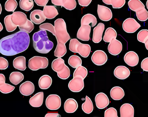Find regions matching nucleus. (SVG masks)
Returning a JSON list of instances; mask_svg holds the SVG:
<instances>
[{
    "label": "nucleus",
    "instance_id": "23",
    "mask_svg": "<svg viewBox=\"0 0 148 117\" xmlns=\"http://www.w3.org/2000/svg\"><path fill=\"white\" fill-rule=\"evenodd\" d=\"M134 109L132 105L125 103L120 108V116L121 117H134Z\"/></svg>",
    "mask_w": 148,
    "mask_h": 117
},
{
    "label": "nucleus",
    "instance_id": "29",
    "mask_svg": "<svg viewBox=\"0 0 148 117\" xmlns=\"http://www.w3.org/2000/svg\"><path fill=\"white\" fill-rule=\"evenodd\" d=\"M97 23L96 17L90 14L84 15L81 19V24L82 25H90L91 27H94Z\"/></svg>",
    "mask_w": 148,
    "mask_h": 117
},
{
    "label": "nucleus",
    "instance_id": "34",
    "mask_svg": "<svg viewBox=\"0 0 148 117\" xmlns=\"http://www.w3.org/2000/svg\"><path fill=\"white\" fill-rule=\"evenodd\" d=\"M128 4L130 9L135 12L145 8V5L140 0H130Z\"/></svg>",
    "mask_w": 148,
    "mask_h": 117
},
{
    "label": "nucleus",
    "instance_id": "4",
    "mask_svg": "<svg viewBox=\"0 0 148 117\" xmlns=\"http://www.w3.org/2000/svg\"><path fill=\"white\" fill-rule=\"evenodd\" d=\"M52 68L53 70L57 72L58 76L61 79L65 80L70 77V69L65 64L64 59L61 58H56L53 61Z\"/></svg>",
    "mask_w": 148,
    "mask_h": 117
},
{
    "label": "nucleus",
    "instance_id": "10",
    "mask_svg": "<svg viewBox=\"0 0 148 117\" xmlns=\"http://www.w3.org/2000/svg\"><path fill=\"white\" fill-rule=\"evenodd\" d=\"M97 12L100 20L103 21H108L113 17L111 10L106 6L98 4Z\"/></svg>",
    "mask_w": 148,
    "mask_h": 117
},
{
    "label": "nucleus",
    "instance_id": "44",
    "mask_svg": "<svg viewBox=\"0 0 148 117\" xmlns=\"http://www.w3.org/2000/svg\"><path fill=\"white\" fill-rule=\"evenodd\" d=\"M40 29L46 30L51 32L54 36L55 35L54 26L50 23H44L41 24L39 27Z\"/></svg>",
    "mask_w": 148,
    "mask_h": 117
},
{
    "label": "nucleus",
    "instance_id": "25",
    "mask_svg": "<svg viewBox=\"0 0 148 117\" xmlns=\"http://www.w3.org/2000/svg\"><path fill=\"white\" fill-rule=\"evenodd\" d=\"M64 110L66 113H74L78 108V104L73 98H69L66 100L64 103Z\"/></svg>",
    "mask_w": 148,
    "mask_h": 117
},
{
    "label": "nucleus",
    "instance_id": "35",
    "mask_svg": "<svg viewBox=\"0 0 148 117\" xmlns=\"http://www.w3.org/2000/svg\"><path fill=\"white\" fill-rule=\"evenodd\" d=\"M4 23L6 30L8 32H13L17 28V26L15 25L12 21L11 14L5 17L4 19Z\"/></svg>",
    "mask_w": 148,
    "mask_h": 117
},
{
    "label": "nucleus",
    "instance_id": "51",
    "mask_svg": "<svg viewBox=\"0 0 148 117\" xmlns=\"http://www.w3.org/2000/svg\"><path fill=\"white\" fill-rule=\"evenodd\" d=\"M145 46L146 49L148 50V39L147 40V41H146V42H145Z\"/></svg>",
    "mask_w": 148,
    "mask_h": 117
},
{
    "label": "nucleus",
    "instance_id": "31",
    "mask_svg": "<svg viewBox=\"0 0 148 117\" xmlns=\"http://www.w3.org/2000/svg\"><path fill=\"white\" fill-rule=\"evenodd\" d=\"M24 75L19 72H13L10 73L9 80L10 83L14 85H17L24 79Z\"/></svg>",
    "mask_w": 148,
    "mask_h": 117
},
{
    "label": "nucleus",
    "instance_id": "53",
    "mask_svg": "<svg viewBox=\"0 0 148 117\" xmlns=\"http://www.w3.org/2000/svg\"><path fill=\"white\" fill-rule=\"evenodd\" d=\"M2 12V7L1 5V3H0V14H1V13Z\"/></svg>",
    "mask_w": 148,
    "mask_h": 117
},
{
    "label": "nucleus",
    "instance_id": "33",
    "mask_svg": "<svg viewBox=\"0 0 148 117\" xmlns=\"http://www.w3.org/2000/svg\"><path fill=\"white\" fill-rule=\"evenodd\" d=\"M82 109L83 111L87 114H90L94 110V105L91 99L89 97L86 96L85 101L82 105Z\"/></svg>",
    "mask_w": 148,
    "mask_h": 117
},
{
    "label": "nucleus",
    "instance_id": "8",
    "mask_svg": "<svg viewBox=\"0 0 148 117\" xmlns=\"http://www.w3.org/2000/svg\"><path fill=\"white\" fill-rule=\"evenodd\" d=\"M84 79L80 76H74L73 78L69 82L68 87L69 89L74 92H78L82 90L84 88Z\"/></svg>",
    "mask_w": 148,
    "mask_h": 117
},
{
    "label": "nucleus",
    "instance_id": "41",
    "mask_svg": "<svg viewBox=\"0 0 148 117\" xmlns=\"http://www.w3.org/2000/svg\"><path fill=\"white\" fill-rule=\"evenodd\" d=\"M88 74L87 69L82 65L76 68L73 73V77L76 76H80L83 78L84 79L87 77Z\"/></svg>",
    "mask_w": 148,
    "mask_h": 117
},
{
    "label": "nucleus",
    "instance_id": "26",
    "mask_svg": "<svg viewBox=\"0 0 148 117\" xmlns=\"http://www.w3.org/2000/svg\"><path fill=\"white\" fill-rule=\"evenodd\" d=\"M43 13L45 17L47 19H53L55 18L59 12L55 7L51 5H46L43 8Z\"/></svg>",
    "mask_w": 148,
    "mask_h": 117
},
{
    "label": "nucleus",
    "instance_id": "24",
    "mask_svg": "<svg viewBox=\"0 0 148 117\" xmlns=\"http://www.w3.org/2000/svg\"><path fill=\"white\" fill-rule=\"evenodd\" d=\"M6 78L3 74H0V92L3 94H8L14 90L15 87L5 83Z\"/></svg>",
    "mask_w": 148,
    "mask_h": 117
},
{
    "label": "nucleus",
    "instance_id": "32",
    "mask_svg": "<svg viewBox=\"0 0 148 117\" xmlns=\"http://www.w3.org/2000/svg\"><path fill=\"white\" fill-rule=\"evenodd\" d=\"M117 35L115 30L112 28H108L103 36V41L106 43H110L113 39H116Z\"/></svg>",
    "mask_w": 148,
    "mask_h": 117
},
{
    "label": "nucleus",
    "instance_id": "54",
    "mask_svg": "<svg viewBox=\"0 0 148 117\" xmlns=\"http://www.w3.org/2000/svg\"><path fill=\"white\" fill-rule=\"evenodd\" d=\"M146 6H147V8L148 10V0L147 1V3H146Z\"/></svg>",
    "mask_w": 148,
    "mask_h": 117
},
{
    "label": "nucleus",
    "instance_id": "36",
    "mask_svg": "<svg viewBox=\"0 0 148 117\" xmlns=\"http://www.w3.org/2000/svg\"><path fill=\"white\" fill-rule=\"evenodd\" d=\"M20 8L24 11H29L34 6L33 0H20L19 2Z\"/></svg>",
    "mask_w": 148,
    "mask_h": 117
},
{
    "label": "nucleus",
    "instance_id": "13",
    "mask_svg": "<svg viewBox=\"0 0 148 117\" xmlns=\"http://www.w3.org/2000/svg\"><path fill=\"white\" fill-rule=\"evenodd\" d=\"M28 19L25 13L21 11L13 12L11 14V20L16 26L20 27L26 23Z\"/></svg>",
    "mask_w": 148,
    "mask_h": 117
},
{
    "label": "nucleus",
    "instance_id": "6",
    "mask_svg": "<svg viewBox=\"0 0 148 117\" xmlns=\"http://www.w3.org/2000/svg\"><path fill=\"white\" fill-rule=\"evenodd\" d=\"M49 65V60L47 57L35 56L28 61V67L32 71L47 68Z\"/></svg>",
    "mask_w": 148,
    "mask_h": 117
},
{
    "label": "nucleus",
    "instance_id": "22",
    "mask_svg": "<svg viewBox=\"0 0 148 117\" xmlns=\"http://www.w3.org/2000/svg\"><path fill=\"white\" fill-rule=\"evenodd\" d=\"M44 100V93L42 92H38L31 98L29 100V103L31 106L39 108L42 105Z\"/></svg>",
    "mask_w": 148,
    "mask_h": 117
},
{
    "label": "nucleus",
    "instance_id": "42",
    "mask_svg": "<svg viewBox=\"0 0 148 117\" xmlns=\"http://www.w3.org/2000/svg\"><path fill=\"white\" fill-rule=\"evenodd\" d=\"M126 3V0H108L107 5H111L113 8H122Z\"/></svg>",
    "mask_w": 148,
    "mask_h": 117
},
{
    "label": "nucleus",
    "instance_id": "45",
    "mask_svg": "<svg viewBox=\"0 0 148 117\" xmlns=\"http://www.w3.org/2000/svg\"><path fill=\"white\" fill-rule=\"evenodd\" d=\"M105 117H118L116 110L114 108H110L107 109L104 112Z\"/></svg>",
    "mask_w": 148,
    "mask_h": 117
},
{
    "label": "nucleus",
    "instance_id": "46",
    "mask_svg": "<svg viewBox=\"0 0 148 117\" xmlns=\"http://www.w3.org/2000/svg\"><path fill=\"white\" fill-rule=\"evenodd\" d=\"M8 62L6 58L0 57V70H6L8 67Z\"/></svg>",
    "mask_w": 148,
    "mask_h": 117
},
{
    "label": "nucleus",
    "instance_id": "20",
    "mask_svg": "<svg viewBox=\"0 0 148 117\" xmlns=\"http://www.w3.org/2000/svg\"><path fill=\"white\" fill-rule=\"evenodd\" d=\"M46 19L43 11L40 10H35L30 13V21L35 24H40L45 21Z\"/></svg>",
    "mask_w": 148,
    "mask_h": 117
},
{
    "label": "nucleus",
    "instance_id": "1",
    "mask_svg": "<svg viewBox=\"0 0 148 117\" xmlns=\"http://www.w3.org/2000/svg\"><path fill=\"white\" fill-rule=\"evenodd\" d=\"M29 43L28 34L20 30L0 40V53L6 56L16 55L26 51Z\"/></svg>",
    "mask_w": 148,
    "mask_h": 117
},
{
    "label": "nucleus",
    "instance_id": "12",
    "mask_svg": "<svg viewBox=\"0 0 148 117\" xmlns=\"http://www.w3.org/2000/svg\"><path fill=\"white\" fill-rule=\"evenodd\" d=\"M91 28L90 25H81L77 34V39L84 41H89Z\"/></svg>",
    "mask_w": 148,
    "mask_h": 117
},
{
    "label": "nucleus",
    "instance_id": "16",
    "mask_svg": "<svg viewBox=\"0 0 148 117\" xmlns=\"http://www.w3.org/2000/svg\"><path fill=\"white\" fill-rule=\"evenodd\" d=\"M124 62L131 67H134L138 65L139 57L138 54L134 51H129L125 54L124 56Z\"/></svg>",
    "mask_w": 148,
    "mask_h": 117
},
{
    "label": "nucleus",
    "instance_id": "39",
    "mask_svg": "<svg viewBox=\"0 0 148 117\" xmlns=\"http://www.w3.org/2000/svg\"><path fill=\"white\" fill-rule=\"evenodd\" d=\"M18 3L16 0H8L5 2V9L8 12H13L15 10Z\"/></svg>",
    "mask_w": 148,
    "mask_h": 117
},
{
    "label": "nucleus",
    "instance_id": "30",
    "mask_svg": "<svg viewBox=\"0 0 148 117\" xmlns=\"http://www.w3.org/2000/svg\"><path fill=\"white\" fill-rule=\"evenodd\" d=\"M13 66L19 70H25L27 68L26 58L23 56H20L15 58L13 61Z\"/></svg>",
    "mask_w": 148,
    "mask_h": 117
},
{
    "label": "nucleus",
    "instance_id": "9",
    "mask_svg": "<svg viewBox=\"0 0 148 117\" xmlns=\"http://www.w3.org/2000/svg\"><path fill=\"white\" fill-rule=\"evenodd\" d=\"M141 27L135 19L128 18L126 19L123 23V28L126 33H134L136 32Z\"/></svg>",
    "mask_w": 148,
    "mask_h": 117
},
{
    "label": "nucleus",
    "instance_id": "48",
    "mask_svg": "<svg viewBox=\"0 0 148 117\" xmlns=\"http://www.w3.org/2000/svg\"><path fill=\"white\" fill-rule=\"evenodd\" d=\"M77 1L79 5L84 7L88 6L92 1V0H77Z\"/></svg>",
    "mask_w": 148,
    "mask_h": 117
},
{
    "label": "nucleus",
    "instance_id": "28",
    "mask_svg": "<svg viewBox=\"0 0 148 117\" xmlns=\"http://www.w3.org/2000/svg\"><path fill=\"white\" fill-rule=\"evenodd\" d=\"M52 78L47 75L42 76L39 80V87L42 89H49L52 85Z\"/></svg>",
    "mask_w": 148,
    "mask_h": 117
},
{
    "label": "nucleus",
    "instance_id": "11",
    "mask_svg": "<svg viewBox=\"0 0 148 117\" xmlns=\"http://www.w3.org/2000/svg\"><path fill=\"white\" fill-rule=\"evenodd\" d=\"M92 62L97 65H102L105 64L108 61L107 54L101 50H96L93 53L91 56Z\"/></svg>",
    "mask_w": 148,
    "mask_h": 117
},
{
    "label": "nucleus",
    "instance_id": "50",
    "mask_svg": "<svg viewBox=\"0 0 148 117\" xmlns=\"http://www.w3.org/2000/svg\"><path fill=\"white\" fill-rule=\"evenodd\" d=\"M45 117H61V116L60 114L57 113H48L47 114H46Z\"/></svg>",
    "mask_w": 148,
    "mask_h": 117
},
{
    "label": "nucleus",
    "instance_id": "15",
    "mask_svg": "<svg viewBox=\"0 0 148 117\" xmlns=\"http://www.w3.org/2000/svg\"><path fill=\"white\" fill-rule=\"evenodd\" d=\"M123 45L121 42L116 39H114L110 43L108 46L109 53L113 56L119 55L122 51Z\"/></svg>",
    "mask_w": 148,
    "mask_h": 117
},
{
    "label": "nucleus",
    "instance_id": "2",
    "mask_svg": "<svg viewBox=\"0 0 148 117\" xmlns=\"http://www.w3.org/2000/svg\"><path fill=\"white\" fill-rule=\"evenodd\" d=\"M54 28L55 36L57 41L54 56L58 58H61L66 54L67 49L65 44L71 37L67 32L66 22L62 18H59L55 21Z\"/></svg>",
    "mask_w": 148,
    "mask_h": 117
},
{
    "label": "nucleus",
    "instance_id": "37",
    "mask_svg": "<svg viewBox=\"0 0 148 117\" xmlns=\"http://www.w3.org/2000/svg\"><path fill=\"white\" fill-rule=\"evenodd\" d=\"M68 63L71 67L76 69L82 65V59L78 56L72 55L69 58Z\"/></svg>",
    "mask_w": 148,
    "mask_h": 117
},
{
    "label": "nucleus",
    "instance_id": "18",
    "mask_svg": "<svg viewBox=\"0 0 148 117\" xmlns=\"http://www.w3.org/2000/svg\"><path fill=\"white\" fill-rule=\"evenodd\" d=\"M51 1L54 5L64 7L69 10L75 9L77 6L75 0H51Z\"/></svg>",
    "mask_w": 148,
    "mask_h": 117
},
{
    "label": "nucleus",
    "instance_id": "19",
    "mask_svg": "<svg viewBox=\"0 0 148 117\" xmlns=\"http://www.w3.org/2000/svg\"><path fill=\"white\" fill-rule=\"evenodd\" d=\"M105 28V25L103 23H100L93 29L92 41L95 43H100L102 39V35Z\"/></svg>",
    "mask_w": 148,
    "mask_h": 117
},
{
    "label": "nucleus",
    "instance_id": "43",
    "mask_svg": "<svg viewBox=\"0 0 148 117\" xmlns=\"http://www.w3.org/2000/svg\"><path fill=\"white\" fill-rule=\"evenodd\" d=\"M148 39V30L147 29L142 30L137 34V40L140 42L145 43Z\"/></svg>",
    "mask_w": 148,
    "mask_h": 117
},
{
    "label": "nucleus",
    "instance_id": "5",
    "mask_svg": "<svg viewBox=\"0 0 148 117\" xmlns=\"http://www.w3.org/2000/svg\"><path fill=\"white\" fill-rule=\"evenodd\" d=\"M69 46L71 52L78 53L84 58L88 57L91 51V47L89 44L81 43L77 39H71Z\"/></svg>",
    "mask_w": 148,
    "mask_h": 117
},
{
    "label": "nucleus",
    "instance_id": "14",
    "mask_svg": "<svg viewBox=\"0 0 148 117\" xmlns=\"http://www.w3.org/2000/svg\"><path fill=\"white\" fill-rule=\"evenodd\" d=\"M96 105L98 109H102L108 107L110 101L108 96L103 92L98 93L95 98Z\"/></svg>",
    "mask_w": 148,
    "mask_h": 117
},
{
    "label": "nucleus",
    "instance_id": "47",
    "mask_svg": "<svg viewBox=\"0 0 148 117\" xmlns=\"http://www.w3.org/2000/svg\"><path fill=\"white\" fill-rule=\"evenodd\" d=\"M141 67L144 71L148 72V57L144 58L142 61Z\"/></svg>",
    "mask_w": 148,
    "mask_h": 117
},
{
    "label": "nucleus",
    "instance_id": "21",
    "mask_svg": "<svg viewBox=\"0 0 148 117\" xmlns=\"http://www.w3.org/2000/svg\"><path fill=\"white\" fill-rule=\"evenodd\" d=\"M34 85L30 81H26L20 86V92L23 96H30L34 92Z\"/></svg>",
    "mask_w": 148,
    "mask_h": 117
},
{
    "label": "nucleus",
    "instance_id": "40",
    "mask_svg": "<svg viewBox=\"0 0 148 117\" xmlns=\"http://www.w3.org/2000/svg\"><path fill=\"white\" fill-rule=\"evenodd\" d=\"M19 28L21 31H24L28 34H29L34 30V23L28 19L26 23L23 26L19 27Z\"/></svg>",
    "mask_w": 148,
    "mask_h": 117
},
{
    "label": "nucleus",
    "instance_id": "27",
    "mask_svg": "<svg viewBox=\"0 0 148 117\" xmlns=\"http://www.w3.org/2000/svg\"><path fill=\"white\" fill-rule=\"evenodd\" d=\"M110 95L112 99L116 101H118L124 97L125 92L122 88L119 86H115L111 89Z\"/></svg>",
    "mask_w": 148,
    "mask_h": 117
},
{
    "label": "nucleus",
    "instance_id": "52",
    "mask_svg": "<svg viewBox=\"0 0 148 117\" xmlns=\"http://www.w3.org/2000/svg\"><path fill=\"white\" fill-rule=\"evenodd\" d=\"M3 30V26L1 23L0 22V32H1Z\"/></svg>",
    "mask_w": 148,
    "mask_h": 117
},
{
    "label": "nucleus",
    "instance_id": "17",
    "mask_svg": "<svg viewBox=\"0 0 148 117\" xmlns=\"http://www.w3.org/2000/svg\"><path fill=\"white\" fill-rule=\"evenodd\" d=\"M114 73L116 78L121 80H124L129 77L130 71L126 66L120 65L115 69Z\"/></svg>",
    "mask_w": 148,
    "mask_h": 117
},
{
    "label": "nucleus",
    "instance_id": "38",
    "mask_svg": "<svg viewBox=\"0 0 148 117\" xmlns=\"http://www.w3.org/2000/svg\"><path fill=\"white\" fill-rule=\"evenodd\" d=\"M137 19L140 21L144 22L148 19V11L145 8L140 9L136 11Z\"/></svg>",
    "mask_w": 148,
    "mask_h": 117
},
{
    "label": "nucleus",
    "instance_id": "3",
    "mask_svg": "<svg viewBox=\"0 0 148 117\" xmlns=\"http://www.w3.org/2000/svg\"><path fill=\"white\" fill-rule=\"evenodd\" d=\"M33 46L36 51L40 54L49 53L54 47L53 43L48 37L47 30H41L33 36Z\"/></svg>",
    "mask_w": 148,
    "mask_h": 117
},
{
    "label": "nucleus",
    "instance_id": "49",
    "mask_svg": "<svg viewBox=\"0 0 148 117\" xmlns=\"http://www.w3.org/2000/svg\"><path fill=\"white\" fill-rule=\"evenodd\" d=\"M35 2L38 6L40 7H44L47 5L48 2L49 0H34Z\"/></svg>",
    "mask_w": 148,
    "mask_h": 117
},
{
    "label": "nucleus",
    "instance_id": "7",
    "mask_svg": "<svg viewBox=\"0 0 148 117\" xmlns=\"http://www.w3.org/2000/svg\"><path fill=\"white\" fill-rule=\"evenodd\" d=\"M46 105L50 110L59 109L61 106V99L60 96L56 94L49 96L46 99Z\"/></svg>",
    "mask_w": 148,
    "mask_h": 117
}]
</instances>
